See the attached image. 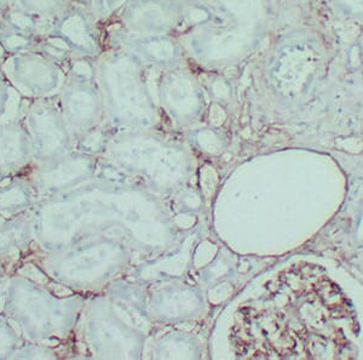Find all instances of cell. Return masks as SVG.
Here are the masks:
<instances>
[{
  "instance_id": "6da1fadb",
  "label": "cell",
  "mask_w": 363,
  "mask_h": 360,
  "mask_svg": "<svg viewBox=\"0 0 363 360\" xmlns=\"http://www.w3.org/2000/svg\"><path fill=\"white\" fill-rule=\"evenodd\" d=\"M49 283L21 263L9 280L3 312L22 339L55 346L74 332L86 302L78 296H60Z\"/></svg>"
},
{
  "instance_id": "7a4b0ae2",
  "label": "cell",
  "mask_w": 363,
  "mask_h": 360,
  "mask_svg": "<svg viewBox=\"0 0 363 360\" xmlns=\"http://www.w3.org/2000/svg\"><path fill=\"white\" fill-rule=\"evenodd\" d=\"M106 124L145 128L157 119V104L149 87L148 67L119 48L107 46L94 61Z\"/></svg>"
},
{
  "instance_id": "3957f363",
  "label": "cell",
  "mask_w": 363,
  "mask_h": 360,
  "mask_svg": "<svg viewBox=\"0 0 363 360\" xmlns=\"http://www.w3.org/2000/svg\"><path fill=\"white\" fill-rule=\"evenodd\" d=\"M118 260L119 246L102 232L54 250L33 249L22 263L55 285L85 293L102 288L116 272Z\"/></svg>"
},
{
  "instance_id": "277c9868",
  "label": "cell",
  "mask_w": 363,
  "mask_h": 360,
  "mask_svg": "<svg viewBox=\"0 0 363 360\" xmlns=\"http://www.w3.org/2000/svg\"><path fill=\"white\" fill-rule=\"evenodd\" d=\"M186 58L205 71H225L247 56L258 33L210 18L182 32Z\"/></svg>"
},
{
  "instance_id": "5b68a950",
  "label": "cell",
  "mask_w": 363,
  "mask_h": 360,
  "mask_svg": "<svg viewBox=\"0 0 363 360\" xmlns=\"http://www.w3.org/2000/svg\"><path fill=\"white\" fill-rule=\"evenodd\" d=\"M95 58H75L67 67V77L57 104L75 141L106 124L104 102L95 80Z\"/></svg>"
},
{
  "instance_id": "8992f818",
  "label": "cell",
  "mask_w": 363,
  "mask_h": 360,
  "mask_svg": "<svg viewBox=\"0 0 363 360\" xmlns=\"http://www.w3.org/2000/svg\"><path fill=\"white\" fill-rule=\"evenodd\" d=\"M212 17L200 0H130L116 18L130 32L174 36Z\"/></svg>"
},
{
  "instance_id": "52a82bcc",
  "label": "cell",
  "mask_w": 363,
  "mask_h": 360,
  "mask_svg": "<svg viewBox=\"0 0 363 360\" xmlns=\"http://www.w3.org/2000/svg\"><path fill=\"white\" fill-rule=\"evenodd\" d=\"M9 83L23 99H56L67 77V67L37 50H25L8 58L0 68Z\"/></svg>"
},
{
  "instance_id": "ba28073f",
  "label": "cell",
  "mask_w": 363,
  "mask_h": 360,
  "mask_svg": "<svg viewBox=\"0 0 363 360\" xmlns=\"http://www.w3.org/2000/svg\"><path fill=\"white\" fill-rule=\"evenodd\" d=\"M20 120L28 133L34 164L48 162L77 148L74 135L58 107L57 99L27 101Z\"/></svg>"
},
{
  "instance_id": "9c48e42d",
  "label": "cell",
  "mask_w": 363,
  "mask_h": 360,
  "mask_svg": "<svg viewBox=\"0 0 363 360\" xmlns=\"http://www.w3.org/2000/svg\"><path fill=\"white\" fill-rule=\"evenodd\" d=\"M97 156L75 148L48 162L34 164L22 178L32 187L38 202L52 198L94 180Z\"/></svg>"
},
{
  "instance_id": "30bf717a",
  "label": "cell",
  "mask_w": 363,
  "mask_h": 360,
  "mask_svg": "<svg viewBox=\"0 0 363 360\" xmlns=\"http://www.w3.org/2000/svg\"><path fill=\"white\" fill-rule=\"evenodd\" d=\"M99 26L86 5L73 0L69 8L52 22L48 33L42 38L65 50L73 60H94L106 49Z\"/></svg>"
},
{
  "instance_id": "8fae6325",
  "label": "cell",
  "mask_w": 363,
  "mask_h": 360,
  "mask_svg": "<svg viewBox=\"0 0 363 360\" xmlns=\"http://www.w3.org/2000/svg\"><path fill=\"white\" fill-rule=\"evenodd\" d=\"M161 108L181 126L193 125L205 111V90L188 65L160 72L157 84Z\"/></svg>"
},
{
  "instance_id": "7c38bea8",
  "label": "cell",
  "mask_w": 363,
  "mask_h": 360,
  "mask_svg": "<svg viewBox=\"0 0 363 360\" xmlns=\"http://www.w3.org/2000/svg\"><path fill=\"white\" fill-rule=\"evenodd\" d=\"M104 44L128 51L149 70L159 72L186 66L189 61L179 38L172 34L135 33L116 25L108 31Z\"/></svg>"
},
{
  "instance_id": "4fadbf2b",
  "label": "cell",
  "mask_w": 363,
  "mask_h": 360,
  "mask_svg": "<svg viewBox=\"0 0 363 360\" xmlns=\"http://www.w3.org/2000/svg\"><path fill=\"white\" fill-rule=\"evenodd\" d=\"M33 165L32 145L21 120L0 123V178H22Z\"/></svg>"
},
{
  "instance_id": "5bb4252c",
  "label": "cell",
  "mask_w": 363,
  "mask_h": 360,
  "mask_svg": "<svg viewBox=\"0 0 363 360\" xmlns=\"http://www.w3.org/2000/svg\"><path fill=\"white\" fill-rule=\"evenodd\" d=\"M33 249L30 210L10 219H0V261L22 263Z\"/></svg>"
},
{
  "instance_id": "9a60e30c",
  "label": "cell",
  "mask_w": 363,
  "mask_h": 360,
  "mask_svg": "<svg viewBox=\"0 0 363 360\" xmlns=\"http://www.w3.org/2000/svg\"><path fill=\"white\" fill-rule=\"evenodd\" d=\"M210 9L217 21L236 26L259 34V23L264 10L263 0H200Z\"/></svg>"
},
{
  "instance_id": "2e32d148",
  "label": "cell",
  "mask_w": 363,
  "mask_h": 360,
  "mask_svg": "<svg viewBox=\"0 0 363 360\" xmlns=\"http://www.w3.org/2000/svg\"><path fill=\"white\" fill-rule=\"evenodd\" d=\"M38 203V197L23 178L0 181V219H10L28 212Z\"/></svg>"
},
{
  "instance_id": "e0dca14e",
  "label": "cell",
  "mask_w": 363,
  "mask_h": 360,
  "mask_svg": "<svg viewBox=\"0 0 363 360\" xmlns=\"http://www.w3.org/2000/svg\"><path fill=\"white\" fill-rule=\"evenodd\" d=\"M73 0H13L15 8L44 21L52 22L69 8Z\"/></svg>"
},
{
  "instance_id": "ac0fdd59",
  "label": "cell",
  "mask_w": 363,
  "mask_h": 360,
  "mask_svg": "<svg viewBox=\"0 0 363 360\" xmlns=\"http://www.w3.org/2000/svg\"><path fill=\"white\" fill-rule=\"evenodd\" d=\"M27 99H23L0 73V123L20 120Z\"/></svg>"
},
{
  "instance_id": "d6986e66",
  "label": "cell",
  "mask_w": 363,
  "mask_h": 360,
  "mask_svg": "<svg viewBox=\"0 0 363 360\" xmlns=\"http://www.w3.org/2000/svg\"><path fill=\"white\" fill-rule=\"evenodd\" d=\"M205 94L217 104H224L230 102V79L225 77L222 71H206V75L200 77Z\"/></svg>"
},
{
  "instance_id": "ffe728a7",
  "label": "cell",
  "mask_w": 363,
  "mask_h": 360,
  "mask_svg": "<svg viewBox=\"0 0 363 360\" xmlns=\"http://www.w3.org/2000/svg\"><path fill=\"white\" fill-rule=\"evenodd\" d=\"M21 334L4 312H0V359H13L22 344Z\"/></svg>"
},
{
  "instance_id": "44dd1931",
  "label": "cell",
  "mask_w": 363,
  "mask_h": 360,
  "mask_svg": "<svg viewBox=\"0 0 363 360\" xmlns=\"http://www.w3.org/2000/svg\"><path fill=\"white\" fill-rule=\"evenodd\" d=\"M130 0H83L80 3L86 5L99 25H104L124 9Z\"/></svg>"
},
{
  "instance_id": "7402d4cb",
  "label": "cell",
  "mask_w": 363,
  "mask_h": 360,
  "mask_svg": "<svg viewBox=\"0 0 363 360\" xmlns=\"http://www.w3.org/2000/svg\"><path fill=\"white\" fill-rule=\"evenodd\" d=\"M58 354L54 346L23 339L13 359H55Z\"/></svg>"
},
{
  "instance_id": "603a6c76",
  "label": "cell",
  "mask_w": 363,
  "mask_h": 360,
  "mask_svg": "<svg viewBox=\"0 0 363 360\" xmlns=\"http://www.w3.org/2000/svg\"><path fill=\"white\" fill-rule=\"evenodd\" d=\"M339 15L351 21L363 22V0H332Z\"/></svg>"
},
{
  "instance_id": "cb8c5ba5",
  "label": "cell",
  "mask_w": 363,
  "mask_h": 360,
  "mask_svg": "<svg viewBox=\"0 0 363 360\" xmlns=\"http://www.w3.org/2000/svg\"><path fill=\"white\" fill-rule=\"evenodd\" d=\"M20 265L21 263H17V262L0 261V312H3L4 308L5 295H6L10 277L20 267Z\"/></svg>"
},
{
  "instance_id": "d4e9b609",
  "label": "cell",
  "mask_w": 363,
  "mask_h": 360,
  "mask_svg": "<svg viewBox=\"0 0 363 360\" xmlns=\"http://www.w3.org/2000/svg\"><path fill=\"white\" fill-rule=\"evenodd\" d=\"M13 31V28L11 27V25L9 23L5 15L0 13V38L4 37V36H8V34L11 33Z\"/></svg>"
},
{
  "instance_id": "484cf974",
  "label": "cell",
  "mask_w": 363,
  "mask_h": 360,
  "mask_svg": "<svg viewBox=\"0 0 363 360\" xmlns=\"http://www.w3.org/2000/svg\"><path fill=\"white\" fill-rule=\"evenodd\" d=\"M13 6V0H0V13L4 15Z\"/></svg>"
},
{
  "instance_id": "4316f807",
  "label": "cell",
  "mask_w": 363,
  "mask_h": 360,
  "mask_svg": "<svg viewBox=\"0 0 363 360\" xmlns=\"http://www.w3.org/2000/svg\"><path fill=\"white\" fill-rule=\"evenodd\" d=\"M8 56V50L5 49V46L3 45V43L0 42V68L3 66V63L5 62V60H6Z\"/></svg>"
}]
</instances>
